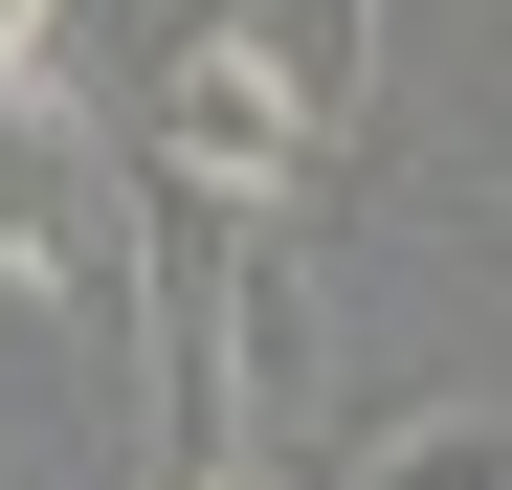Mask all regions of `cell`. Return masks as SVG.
<instances>
[{
  "label": "cell",
  "instance_id": "cell-3",
  "mask_svg": "<svg viewBox=\"0 0 512 490\" xmlns=\"http://www.w3.org/2000/svg\"><path fill=\"white\" fill-rule=\"evenodd\" d=\"M201 45H223V67H245V90H268V112H290V134L334 156V134H357V112H379V45H401V0H223V23H201Z\"/></svg>",
  "mask_w": 512,
  "mask_h": 490
},
{
  "label": "cell",
  "instance_id": "cell-5",
  "mask_svg": "<svg viewBox=\"0 0 512 490\" xmlns=\"http://www.w3.org/2000/svg\"><path fill=\"white\" fill-rule=\"evenodd\" d=\"M0 112H67V0H0Z\"/></svg>",
  "mask_w": 512,
  "mask_h": 490
},
{
  "label": "cell",
  "instance_id": "cell-6",
  "mask_svg": "<svg viewBox=\"0 0 512 490\" xmlns=\"http://www.w3.org/2000/svg\"><path fill=\"white\" fill-rule=\"evenodd\" d=\"M179 490H268V468H179Z\"/></svg>",
  "mask_w": 512,
  "mask_h": 490
},
{
  "label": "cell",
  "instance_id": "cell-1",
  "mask_svg": "<svg viewBox=\"0 0 512 490\" xmlns=\"http://www.w3.org/2000/svg\"><path fill=\"white\" fill-rule=\"evenodd\" d=\"M0 290L45 312V335H134V245H112V156L90 112H0Z\"/></svg>",
  "mask_w": 512,
  "mask_h": 490
},
{
  "label": "cell",
  "instance_id": "cell-4",
  "mask_svg": "<svg viewBox=\"0 0 512 490\" xmlns=\"http://www.w3.org/2000/svg\"><path fill=\"white\" fill-rule=\"evenodd\" d=\"M334 490H512V424H490V401H379Z\"/></svg>",
  "mask_w": 512,
  "mask_h": 490
},
{
  "label": "cell",
  "instance_id": "cell-2",
  "mask_svg": "<svg viewBox=\"0 0 512 490\" xmlns=\"http://www.w3.org/2000/svg\"><path fill=\"white\" fill-rule=\"evenodd\" d=\"M112 156H134V179H179V201H245V223H268V201L312 179V134H290L268 90H245L223 45H179V67H134V134H112Z\"/></svg>",
  "mask_w": 512,
  "mask_h": 490
}]
</instances>
